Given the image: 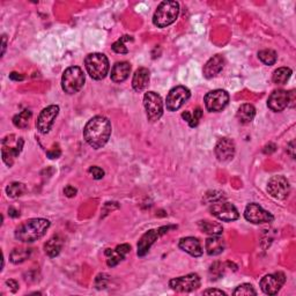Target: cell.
I'll list each match as a JSON object with an SVG mask.
<instances>
[{
	"label": "cell",
	"instance_id": "cell-36",
	"mask_svg": "<svg viewBox=\"0 0 296 296\" xmlns=\"http://www.w3.org/2000/svg\"><path fill=\"white\" fill-rule=\"evenodd\" d=\"M108 280H109V277L106 276V274L102 273V274H98L95 279V286L97 289H103L105 288L106 285H108Z\"/></svg>",
	"mask_w": 296,
	"mask_h": 296
},
{
	"label": "cell",
	"instance_id": "cell-11",
	"mask_svg": "<svg viewBox=\"0 0 296 296\" xmlns=\"http://www.w3.org/2000/svg\"><path fill=\"white\" fill-rule=\"evenodd\" d=\"M190 97H191L190 89L184 87V86H176V87L171 89L168 96H167L166 101L167 109L171 111V113L177 111L185 104Z\"/></svg>",
	"mask_w": 296,
	"mask_h": 296
},
{
	"label": "cell",
	"instance_id": "cell-3",
	"mask_svg": "<svg viewBox=\"0 0 296 296\" xmlns=\"http://www.w3.org/2000/svg\"><path fill=\"white\" fill-rule=\"evenodd\" d=\"M179 14V4L173 0H167L158 5L157 10L154 13L153 23L157 28H166L173 24Z\"/></svg>",
	"mask_w": 296,
	"mask_h": 296
},
{
	"label": "cell",
	"instance_id": "cell-7",
	"mask_svg": "<svg viewBox=\"0 0 296 296\" xmlns=\"http://www.w3.org/2000/svg\"><path fill=\"white\" fill-rule=\"evenodd\" d=\"M144 106L147 118L151 122H156L164 115V102L161 96L155 92H147L144 96Z\"/></svg>",
	"mask_w": 296,
	"mask_h": 296
},
{
	"label": "cell",
	"instance_id": "cell-39",
	"mask_svg": "<svg viewBox=\"0 0 296 296\" xmlns=\"http://www.w3.org/2000/svg\"><path fill=\"white\" fill-rule=\"evenodd\" d=\"M76 189L75 187H73L72 185H67L65 186V189H64V194H65L66 197H68V198H73V197H75L76 195Z\"/></svg>",
	"mask_w": 296,
	"mask_h": 296
},
{
	"label": "cell",
	"instance_id": "cell-17",
	"mask_svg": "<svg viewBox=\"0 0 296 296\" xmlns=\"http://www.w3.org/2000/svg\"><path fill=\"white\" fill-rule=\"evenodd\" d=\"M289 105V93L284 89H277L267 100V106L274 113H281Z\"/></svg>",
	"mask_w": 296,
	"mask_h": 296
},
{
	"label": "cell",
	"instance_id": "cell-19",
	"mask_svg": "<svg viewBox=\"0 0 296 296\" xmlns=\"http://www.w3.org/2000/svg\"><path fill=\"white\" fill-rule=\"evenodd\" d=\"M225 67V58L221 55L213 56L211 59H208L207 63L204 66V76L206 79H212L217 76Z\"/></svg>",
	"mask_w": 296,
	"mask_h": 296
},
{
	"label": "cell",
	"instance_id": "cell-1",
	"mask_svg": "<svg viewBox=\"0 0 296 296\" xmlns=\"http://www.w3.org/2000/svg\"><path fill=\"white\" fill-rule=\"evenodd\" d=\"M111 136V123L106 117L95 116L86 124L84 138L91 147L100 149L108 143Z\"/></svg>",
	"mask_w": 296,
	"mask_h": 296
},
{
	"label": "cell",
	"instance_id": "cell-44",
	"mask_svg": "<svg viewBox=\"0 0 296 296\" xmlns=\"http://www.w3.org/2000/svg\"><path fill=\"white\" fill-rule=\"evenodd\" d=\"M8 213H10V216L12 217V218H18L19 216H20V213L16 211V209H14L13 207H11L10 208V211H8Z\"/></svg>",
	"mask_w": 296,
	"mask_h": 296
},
{
	"label": "cell",
	"instance_id": "cell-25",
	"mask_svg": "<svg viewBox=\"0 0 296 296\" xmlns=\"http://www.w3.org/2000/svg\"><path fill=\"white\" fill-rule=\"evenodd\" d=\"M256 116V109L252 104H249V103H244L241 106H239L237 110V114H236V117H237L238 122L241 124H249L254 121Z\"/></svg>",
	"mask_w": 296,
	"mask_h": 296
},
{
	"label": "cell",
	"instance_id": "cell-18",
	"mask_svg": "<svg viewBox=\"0 0 296 296\" xmlns=\"http://www.w3.org/2000/svg\"><path fill=\"white\" fill-rule=\"evenodd\" d=\"M216 155L220 162H228L233 160L235 155V143L229 138H222L216 146Z\"/></svg>",
	"mask_w": 296,
	"mask_h": 296
},
{
	"label": "cell",
	"instance_id": "cell-31",
	"mask_svg": "<svg viewBox=\"0 0 296 296\" xmlns=\"http://www.w3.org/2000/svg\"><path fill=\"white\" fill-rule=\"evenodd\" d=\"M25 192V185L23 183L14 182L11 183L10 185L6 187V194L10 198H19V197L23 196Z\"/></svg>",
	"mask_w": 296,
	"mask_h": 296
},
{
	"label": "cell",
	"instance_id": "cell-42",
	"mask_svg": "<svg viewBox=\"0 0 296 296\" xmlns=\"http://www.w3.org/2000/svg\"><path fill=\"white\" fill-rule=\"evenodd\" d=\"M48 156L50 157V158H58L59 156H61V154H62V152H61V149L59 148H53V149H51V151H49L48 153Z\"/></svg>",
	"mask_w": 296,
	"mask_h": 296
},
{
	"label": "cell",
	"instance_id": "cell-20",
	"mask_svg": "<svg viewBox=\"0 0 296 296\" xmlns=\"http://www.w3.org/2000/svg\"><path fill=\"white\" fill-rule=\"evenodd\" d=\"M178 247L181 250L186 252L192 257H200L203 256V248H201L200 241L198 238L192 237V236H187V237L181 238L178 243Z\"/></svg>",
	"mask_w": 296,
	"mask_h": 296
},
{
	"label": "cell",
	"instance_id": "cell-5",
	"mask_svg": "<svg viewBox=\"0 0 296 296\" xmlns=\"http://www.w3.org/2000/svg\"><path fill=\"white\" fill-rule=\"evenodd\" d=\"M85 73L78 66L68 67L62 76V88L66 94H75L85 85Z\"/></svg>",
	"mask_w": 296,
	"mask_h": 296
},
{
	"label": "cell",
	"instance_id": "cell-45",
	"mask_svg": "<svg viewBox=\"0 0 296 296\" xmlns=\"http://www.w3.org/2000/svg\"><path fill=\"white\" fill-rule=\"evenodd\" d=\"M6 42H7V38L6 35L3 36V51H2V57L4 55H5V51H6Z\"/></svg>",
	"mask_w": 296,
	"mask_h": 296
},
{
	"label": "cell",
	"instance_id": "cell-2",
	"mask_svg": "<svg viewBox=\"0 0 296 296\" xmlns=\"http://www.w3.org/2000/svg\"><path fill=\"white\" fill-rule=\"evenodd\" d=\"M49 227L50 221L46 219H31L16 227L15 238L22 243H33L42 238Z\"/></svg>",
	"mask_w": 296,
	"mask_h": 296
},
{
	"label": "cell",
	"instance_id": "cell-22",
	"mask_svg": "<svg viewBox=\"0 0 296 296\" xmlns=\"http://www.w3.org/2000/svg\"><path fill=\"white\" fill-rule=\"evenodd\" d=\"M131 72V65L130 63L127 62H118L116 63L113 66V70H111V80L116 84H121L124 83L130 75Z\"/></svg>",
	"mask_w": 296,
	"mask_h": 296
},
{
	"label": "cell",
	"instance_id": "cell-35",
	"mask_svg": "<svg viewBox=\"0 0 296 296\" xmlns=\"http://www.w3.org/2000/svg\"><path fill=\"white\" fill-rule=\"evenodd\" d=\"M224 264H221L220 261H217V263H214L212 266H211V268H209V274H211V279H218V278H220L222 274H224Z\"/></svg>",
	"mask_w": 296,
	"mask_h": 296
},
{
	"label": "cell",
	"instance_id": "cell-28",
	"mask_svg": "<svg viewBox=\"0 0 296 296\" xmlns=\"http://www.w3.org/2000/svg\"><path fill=\"white\" fill-rule=\"evenodd\" d=\"M291 70L288 67H280L273 72V83L276 85H285L290 79Z\"/></svg>",
	"mask_w": 296,
	"mask_h": 296
},
{
	"label": "cell",
	"instance_id": "cell-9",
	"mask_svg": "<svg viewBox=\"0 0 296 296\" xmlns=\"http://www.w3.org/2000/svg\"><path fill=\"white\" fill-rule=\"evenodd\" d=\"M204 102L209 113H220L228 105L229 94L224 89H216L206 94Z\"/></svg>",
	"mask_w": 296,
	"mask_h": 296
},
{
	"label": "cell",
	"instance_id": "cell-34",
	"mask_svg": "<svg viewBox=\"0 0 296 296\" xmlns=\"http://www.w3.org/2000/svg\"><path fill=\"white\" fill-rule=\"evenodd\" d=\"M233 295L235 296H249V295H257V291L254 287L250 284H242L233 291Z\"/></svg>",
	"mask_w": 296,
	"mask_h": 296
},
{
	"label": "cell",
	"instance_id": "cell-13",
	"mask_svg": "<svg viewBox=\"0 0 296 296\" xmlns=\"http://www.w3.org/2000/svg\"><path fill=\"white\" fill-rule=\"evenodd\" d=\"M267 191L274 199L284 200L288 197L290 192V185L285 176H273L267 183Z\"/></svg>",
	"mask_w": 296,
	"mask_h": 296
},
{
	"label": "cell",
	"instance_id": "cell-16",
	"mask_svg": "<svg viewBox=\"0 0 296 296\" xmlns=\"http://www.w3.org/2000/svg\"><path fill=\"white\" fill-rule=\"evenodd\" d=\"M11 144H12L11 137H6V138L3 140L2 156H3V161L5 162L8 167H12L13 162H14V158L20 155V153L23 148L24 141L22 138H19L18 144H16L14 147H13Z\"/></svg>",
	"mask_w": 296,
	"mask_h": 296
},
{
	"label": "cell",
	"instance_id": "cell-40",
	"mask_svg": "<svg viewBox=\"0 0 296 296\" xmlns=\"http://www.w3.org/2000/svg\"><path fill=\"white\" fill-rule=\"evenodd\" d=\"M6 286L8 287V288H10L12 293H15V291L19 289V284L15 280H7Z\"/></svg>",
	"mask_w": 296,
	"mask_h": 296
},
{
	"label": "cell",
	"instance_id": "cell-38",
	"mask_svg": "<svg viewBox=\"0 0 296 296\" xmlns=\"http://www.w3.org/2000/svg\"><path fill=\"white\" fill-rule=\"evenodd\" d=\"M89 174L93 176L94 179H102L104 177V171H103V169H101L100 167L96 166H93L89 168Z\"/></svg>",
	"mask_w": 296,
	"mask_h": 296
},
{
	"label": "cell",
	"instance_id": "cell-21",
	"mask_svg": "<svg viewBox=\"0 0 296 296\" xmlns=\"http://www.w3.org/2000/svg\"><path fill=\"white\" fill-rule=\"evenodd\" d=\"M149 79H151V73H149L148 68L140 67L136 71L132 79V87L136 92H143L147 88L149 85Z\"/></svg>",
	"mask_w": 296,
	"mask_h": 296
},
{
	"label": "cell",
	"instance_id": "cell-33",
	"mask_svg": "<svg viewBox=\"0 0 296 296\" xmlns=\"http://www.w3.org/2000/svg\"><path fill=\"white\" fill-rule=\"evenodd\" d=\"M126 41H133V38L131 36H123L119 38V40L117 42H115L113 46V50L115 51L116 53H121V55H126L128 53V49L125 46V44H124V42H126Z\"/></svg>",
	"mask_w": 296,
	"mask_h": 296
},
{
	"label": "cell",
	"instance_id": "cell-24",
	"mask_svg": "<svg viewBox=\"0 0 296 296\" xmlns=\"http://www.w3.org/2000/svg\"><path fill=\"white\" fill-rule=\"evenodd\" d=\"M63 238L59 235H55L51 237L49 241H46L44 244V251L45 254L48 255L50 258H55L59 254H61V250L63 248Z\"/></svg>",
	"mask_w": 296,
	"mask_h": 296
},
{
	"label": "cell",
	"instance_id": "cell-23",
	"mask_svg": "<svg viewBox=\"0 0 296 296\" xmlns=\"http://www.w3.org/2000/svg\"><path fill=\"white\" fill-rule=\"evenodd\" d=\"M225 241L220 236H211L206 239L205 249L209 256H218L225 251Z\"/></svg>",
	"mask_w": 296,
	"mask_h": 296
},
{
	"label": "cell",
	"instance_id": "cell-12",
	"mask_svg": "<svg viewBox=\"0 0 296 296\" xmlns=\"http://www.w3.org/2000/svg\"><path fill=\"white\" fill-rule=\"evenodd\" d=\"M244 218H246L247 221L254 225L270 224L274 220L272 213L266 211L260 205L256 203H251L247 206L246 211H244Z\"/></svg>",
	"mask_w": 296,
	"mask_h": 296
},
{
	"label": "cell",
	"instance_id": "cell-8",
	"mask_svg": "<svg viewBox=\"0 0 296 296\" xmlns=\"http://www.w3.org/2000/svg\"><path fill=\"white\" fill-rule=\"evenodd\" d=\"M176 226H164L156 229H151L147 233H145L138 242V256L144 257L149 249L153 246L157 238H160L161 236L166 235L170 229H175Z\"/></svg>",
	"mask_w": 296,
	"mask_h": 296
},
{
	"label": "cell",
	"instance_id": "cell-32",
	"mask_svg": "<svg viewBox=\"0 0 296 296\" xmlns=\"http://www.w3.org/2000/svg\"><path fill=\"white\" fill-rule=\"evenodd\" d=\"M105 255L108 256L106 264H108V266H110V267H114V266H116L118 263H121V261L125 258V255H123L121 251L117 250V249H115V250L106 249Z\"/></svg>",
	"mask_w": 296,
	"mask_h": 296
},
{
	"label": "cell",
	"instance_id": "cell-14",
	"mask_svg": "<svg viewBox=\"0 0 296 296\" xmlns=\"http://www.w3.org/2000/svg\"><path fill=\"white\" fill-rule=\"evenodd\" d=\"M286 282V276L282 272L267 274L261 279L259 285L261 290L267 295L278 294Z\"/></svg>",
	"mask_w": 296,
	"mask_h": 296
},
{
	"label": "cell",
	"instance_id": "cell-41",
	"mask_svg": "<svg viewBox=\"0 0 296 296\" xmlns=\"http://www.w3.org/2000/svg\"><path fill=\"white\" fill-rule=\"evenodd\" d=\"M204 295H227L224 290L221 289H206L204 291Z\"/></svg>",
	"mask_w": 296,
	"mask_h": 296
},
{
	"label": "cell",
	"instance_id": "cell-4",
	"mask_svg": "<svg viewBox=\"0 0 296 296\" xmlns=\"http://www.w3.org/2000/svg\"><path fill=\"white\" fill-rule=\"evenodd\" d=\"M85 66L88 74L94 80L104 79L109 73V59L103 53H91L85 59Z\"/></svg>",
	"mask_w": 296,
	"mask_h": 296
},
{
	"label": "cell",
	"instance_id": "cell-43",
	"mask_svg": "<svg viewBox=\"0 0 296 296\" xmlns=\"http://www.w3.org/2000/svg\"><path fill=\"white\" fill-rule=\"evenodd\" d=\"M10 79L11 80H14V81H22L23 80V76L19 74V73L16 72H12L10 74Z\"/></svg>",
	"mask_w": 296,
	"mask_h": 296
},
{
	"label": "cell",
	"instance_id": "cell-6",
	"mask_svg": "<svg viewBox=\"0 0 296 296\" xmlns=\"http://www.w3.org/2000/svg\"><path fill=\"white\" fill-rule=\"evenodd\" d=\"M209 212L212 216L218 218L219 220L225 222H231L237 220L239 218V213L237 208L233 204L224 200H216L209 206Z\"/></svg>",
	"mask_w": 296,
	"mask_h": 296
},
{
	"label": "cell",
	"instance_id": "cell-29",
	"mask_svg": "<svg viewBox=\"0 0 296 296\" xmlns=\"http://www.w3.org/2000/svg\"><path fill=\"white\" fill-rule=\"evenodd\" d=\"M32 111L31 110H23L20 114L15 115L13 118V124L19 128H25L28 126L29 121L32 119Z\"/></svg>",
	"mask_w": 296,
	"mask_h": 296
},
{
	"label": "cell",
	"instance_id": "cell-15",
	"mask_svg": "<svg viewBox=\"0 0 296 296\" xmlns=\"http://www.w3.org/2000/svg\"><path fill=\"white\" fill-rule=\"evenodd\" d=\"M58 114H59L58 105H49V106H46L45 109H43L41 111L40 116H38L37 122H36L37 130L40 131L42 134H46V133H49L51 127L53 126V123L56 121V118H57Z\"/></svg>",
	"mask_w": 296,
	"mask_h": 296
},
{
	"label": "cell",
	"instance_id": "cell-10",
	"mask_svg": "<svg viewBox=\"0 0 296 296\" xmlns=\"http://www.w3.org/2000/svg\"><path fill=\"white\" fill-rule=\"evenodd\" d=\"M200 277L197 273H190L187 276L171 279L169 281V287L178 293H190L198 289L200 287Z\"/></svg>",
	"mask_w": 296,
	"mask_h": 296
},
{
	"label": "cell",
	"instance_id": "cell-27",
	"mask_svg": "<svg viewBox=\"0 0 296 296\" xmlns=\"http://www.w3.org/2000/svg\"><path fill=\"white\" fill-rule=\"evenodd\" d=\"M32 255V249L28 248H16L11 252L10 260L13 264H20L27 260Z\"/></svg>",
	"mask_w": 296,
	"mask_h": 296
},
{
	"label": "cell",
	"instance_id": "cell-37",
	"mask_svg": "<svg viewBox=\"0 0 296 296\" xmlns=\"http://www.w3.org/2000/svg\"><path fill=\"white\" fill-rule=\"evenodd\" d=\"M201 116H203V111H201L200 108H197L195 110V113L191 115L190 121H189V125H190V127H196L197 125H198Z\"/></svg>",
	"mask_w": 296,
	"mask_h": 296
},
{
	"label": "cell",
	"instance_id": "cell-30",
	"mask_svg": "<svg viewBox=\"0 0 296 296\" xmlns=\"http://www.w3.org/2000/svg\"><path fill=\"white\" fill-rule=\"evenodd\" d=\"M258 58L260 59L261 63L265 64V65L271 66V65H274V64H276L277 59H278V56H277V52L274 50L265 49V50L259 51Z\"/></svg>",
	"mask_w": 296,
	"mask_h": 296
},
{
	"label": "cell",
	"instance_id": "cell-26",
	"mask_svg": "<svg viewBox=\"0 0 296 296\" xmlns=\"http://www.w3.org/2000/svg\"><path fill=\"white\" fill-rule=\"evenodd\" d=\"M198 226L200 230L203 233L211 235V236H220L224 233V228H222V225L219 224V222H212L208 220H201L198 222Z\"/></svg>",
	"mask_w": 296,
	"mask_h": 296
}]
</instances>
